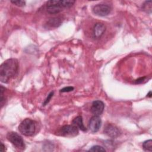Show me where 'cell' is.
I'll return each mask as SVG.
<instances>
[{
  "mask_svg": "<svg viewBox=\"0 0 152 152\" xmlns=\"http://www.w3.org/2000/svg\"><path fill=\"white\" fill-rule=\"evenodd\" d=\"M1 151H5V145L3 144L2 142L1 143Z\"/></svg>",
  "mask_w": 152,
  "mask_h": 152,
  "instance_id": "44dd1931",
  "label": "cell"
},
{
  "mask_svg": "<svg viewBox=\"0 0 152 152\" xmlns=\"http://www.w3.org/2000/svg\"><path fill=\"white\" fill-rule=\"evenodd\" d=\"M104 107V104L103 102L100 100H95L91 104V112L94 115L99 116L103 113Z\"/></svg>",
  "mask_w": 152,
  "mask_h": 152,
  "instance_id": "9c48e42d",
  "label": "cell"
},
{
  "mask_svg": "<svg viewBox=\"0 0 152 152\" xmlns=\"http://www.w3.org/2000/svg\"><path fill=\"white\" fill-rule=\"evenodd\" d=\"M143 10L146 11L147 12H151V1H145L143 4Z\"/></svg>",
  "mask_w": 152,
  "mask_h": 152,
  "instance_id": "9a60e30c",
  "label": "cell"
},
{
  "mask_svg": "<svg viewBox=\"0 0 152 152\" xmlns=\"http://www.w3.org/2000/svg\"><path fill=\"white\" fill-rule=\"evenodd\" d=\"M73 90H74V87H64V88H62L60 90V92H62V93L70 92V91H72Z\"/></svg>",
  "mask_w": 152,
  "mask_h": 152,
  "instance_id": "ac0fdd59",
  "label": "cell"
},
{
  "mask_svg": "<svg viewBox=\"0 0 152 152\" xmlns=\"http://www.w3.org/2000/svg\"><path fill=\"white\" fill-rule=\"evenodd\" d=\"M72 125H75L77 126L79 129L83 131H86L87 130L86 128L83 124V118L81 116H78L75 118L72 121Z\"/></svg>",
  "mask_w": 152,
  "mask_h": 152,
  "instance_id": "8fae6325",
  "label": "cell"
},
{
  "mask_svg": "<svg viewBox=\"0 0 152 152\" xmlns=\"http://www.w3.org/2000/svg\"><path fill=\"white\" fill-rule=\"evenodd\" d=\"M106 27L103 23H96L93 28V37L96 39L100 38L104 33Z\"/></svg>",
  "mask_w": 152,
  "mask_h": 152,
  "instance_id": "30bf717a",
  "label": "cell"
},
{
  "mask_svg": "<svg viewBox=\"0 0 152 152\" xmlns=\"http://www.w3.org/2000/svg\"><path fill=\"white\" fill-rule=\"evenodd\" d=\"M18 70V62L16 59H9L4 61L0 67L1 81L7 83L15 76Z\"/></svg>",
  "mask_w": 152,
  "mask_h": 152,
  "instance_id": "6da1fadb",
  "label": "cell"
},
{
  "mask_svg": "<svg viewBox=\"0 0 152 152\" xmlns=\"http://www.w3.org/2000/svg\"><path fill=\"white\" fill-rule=\"evenodd\" d=\"M59 133L64 137H74L78 135V128L74 125H64L60 129Z\"/></svg>",
  "mask_w": 152,
  "mask_h": 152,
  "instance_id": "277c9868",
  "label": "cell"
},
{
  "mask_svg": "<svg viewBox=\"0 0 152 152\" xmlns=\"http://www.w3.org/2000/svg\"><path fill=\"white\" fill-rule=\"evenodd\" d=\"M89 151H105L106 150L103 147L96 145H94V146L91 147L89 149Z\"/></svg>",
  "mask_w": 152,
  "mask_h": 152,
  "instance_id": "2e32d148",
  "label": "cell"
},
{
  "mask_svg": "<svg viewBox=\"0 0 152 152\" xmlns=\"http://www.w3.org/2000/svg\"><path fill=\"white\" fill-rule=\"evenodd\" d=\"M102 121L99 116H93L88 122V128L93 132H97L101 126Z\"/></svg>",
  "mask_w": 152,
  "mask_h": 152,
  "instance_id": "ba28073f",
  "label": "cell"
},
{
  "mask_svg": "<svg viewBox=\"0 0 152 152\" xmlns=\"http://www.w3.org/2000/svg\"><path fill=\"white\" fill-rule=\"evenodd\" d=\"M63 8L60 4V1L58 0H50L47 2V11L49 14H54L61 12Z\"/></svg>",
  "mask_w": 152,
  "mask_h": 152,
  "instance_id": "8992f818",
  "label": "cell"
},
{
  "mask_svg": "<svg viewBox=\"0 0 152 152\" xmlns=\"http://www.w3.org/2000/svg\"><path fill=\"white\" fill-rule=\"evenodd\" d=\"M7 138L15 148L21 150L25 148V144L23 138L17 132H8L7 135Z\"/></svg>",
  "mask_w": 152,
  "mask_h": 152,
  "instance_id": "3957f363",
  "label": "cell"
},
{
  "mask_svg": "<svg viewBox=\"0 0 152 152\" xmlns=\"http://www.w3.org/2000/svg\"><path fill=\"white\" fill-rule=\"evenodd\" d=\"M147 96L148 97H151V91H149V93H148V94H147Z\"/></svg>",
  "mask_w": 152,
  "mask_h": 152,
  "instance_id": "7402d4cb",
  "label": "cell"
},
{
  "mask_svg": "<svg viewBox=\"0 0 152 152\" xmlns=\"http://www.w3.org/2000/svg\"><path fill=\"white\" fill-rule=\"evenodd\" d=\"M104 133L108 137L115 138L120 135L121 132L118 128L112 124H107L104 128Z\"/></svg>",
  "mask_w": 152,
  "mask_h": 152,
  "instance_id": "52a82bcc",
  "label": "cell"
},
{
  "mask_svg": "<svg viewBox=\"0 0 152 152\" xmlns=\"http://www.w3.org/2000/svg\"><path fill=\"white\" fill-rule=\"evenodd\" d=\"M53 91L50 92V93L48 95L47 98L46 99V100H45V102H44V103H43V105H46L47 103H49V102L50 101V99L52 98V97L53 96Z\"/></svg>",
  "mask_w": 152,
  "mask_h": 152,
  "instance_id": "d6986e66",
  "label": "cell"
},
{
  "mask_svg": "<svg viewBox=\"0 0 152 152\" xmlns=\"http://www.w3.org/2000/svg\"><path fill=\"white\" fill-rule=\"evenodd\" d=\"M75 3V1L71 0H61L60 4L62 8H69L72 7Z\"/></svg>",
  "mask_w": 152,
  "mask_h": 152,
  "instance_id": "5bb4252c",
  "label": "cell"
},
{
  "mask_svg": "<svg viewBox=\"0 0 152 152\" xmlns=\"http://www.w3.org/2000/svg\"><path fill=\"white\" fill-rule=\"evenodd\" d=\"M145 77H142V78H138V79H137V80H135V83H136V84H140V83H142L144 80H145Z\"/></svg>",
  "mask_w": 152,
  "mask_h": 152,
  "instance_id": "ffe728a7",
  "label": "cell"
},
{
  "mask_svg": "<svg viewBox=\"0 0 152 152\" xmlns=\"http://www.w3.org/2000/svg\"><path fill=\"white\" fill-rule=\"evenodd\" d=\"M61 20L58 17L52 18L48 21V24L50 27H58L59 26L61 25Z\"/></svg>",
  "mask_w": 152,
  "mask_h": 152,
  "instance_id": "7c38bea8",
  "label": "cell"
},
{
  "mask_svg": "<svg viewBox=\"0 0 152 152\" xmlns=\"http://www.w3.org/2000/svg\"><path fill=\"white\" fill-rule=\"evenodd\" d=\"M111 11V8L106 4H97L93 8V12L98 16L104 17L107 15Z\"/></svg>",
  "mask_w": 152,
  "mask_h": 152,
  "instance_id": "5b68a950",
  "label": "cell"
},
{
  "mask_svg": "<svg viewBox=\"0 0 152 152\" xmlns=\"http://www.w3.org/2000/svg\"><path fill=\"white\" fill-rule=\"evenodd\" d=\"M11 2L18 7H24L26 4V2L24 1H11Z\"/></svg>",
  "mask_w": 152,
  "mask_h": 152,
  "instance_id": "e0dca14e",
  "label": "cell"
},
{
  "mask_svg": "<svg viewBox=\"0 0 152 152\" xmlns=\"http://www.w3.org/2000/svg\"><path fill=\"white\" fill-rule=\"evenodd\" d=\"M36 123L28 118L23 120L18 126L20 132L25 136L33 135L36 131Z\"/></svg>",
  "mask_w": 152,
  "mask_h": 152,
  "instance_id": "7a4b0ae2",
  "label": "cell"
},
{
  "mask_svg": "<svg viewBox=\"0 0 152 152\" xmlns=\"http://www.w3.org/2000/svg\"><path fill=\"white\" fill-rule=\"evenodd\" d=\"M142 148L144 151H152V140H148L145 141L142 143Z\"/></svg>",
  "mask_w": 152,
  "mask_h": 152,
  "instance_id": "4fadbf2b",
  "label": "cell"
}]
</instances>
